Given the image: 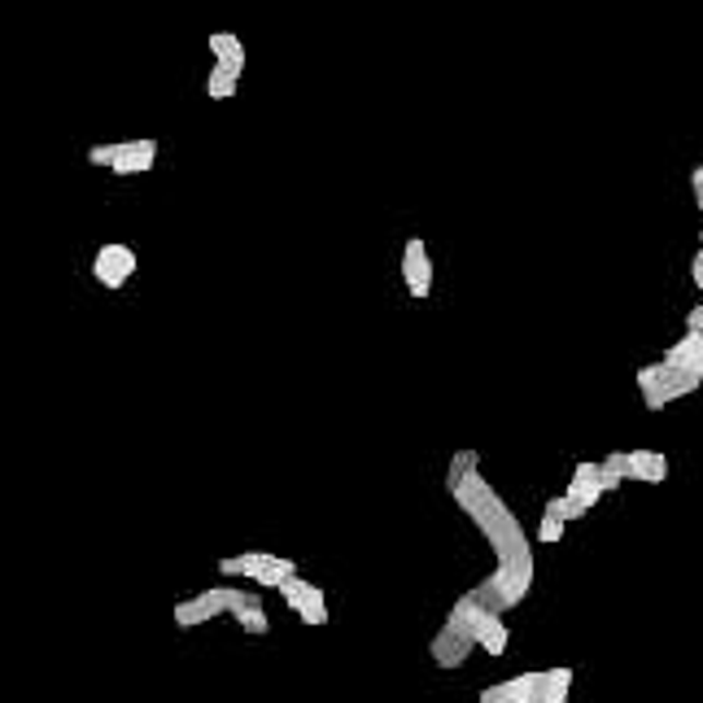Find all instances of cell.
<instances>
[{
	"instance_id": "cell-10",
	"label": "cell",
	"mask_w": 703,
	"mask_h": 703,
	"mask_svg": "<svg viewBox=\"0 0 703 703\" xmlns=\"http://www.w3.org/2000/svg\"><path fill=\"white\" fill-rule=\"evenodd\" d=\"M223 611H231V585H214V589H201L196 598L175 603V624L192 629V624H205V620H214Z\"/></svg>"
},
{
	"instance_id": "cell-22",
	"label": "cell",
	"mask_w": 703,
	"mask_h": 703,
	"mask_svg": "<svg viewBox=\"0 0 703 703\" xmlns=\"http://www.w3.org/2000/svg\"><path fill=\"white\" fill-rule=\"evenodd\" d=\"M686 332H703V306L686 310Z\"/></svg>"
},
{
	"instance_id": "cell-13",
	"label": "cell",
	"mask_w": 703,
	"mask_h": 703,
	"mask_svg": "<svg viewBox=\"0 0 703 703\" xmlns=\"http://www.w3.org/2000/svg\"><path fill=\"white\" fill-rule=\"evenodd\" d=\"M664 362L686 371V376H694V380H703V332H686L677 345H668Z\"/></svg>"
},
{
	"instance_id": "cell-6",
	"label": "cell",
	"mask_w": 703,
	"mask_h": 703,
	"mask_svg": "<svg viewBox=\"0 0 703 703\" xmlns=\"http://www.w3.org/2000/svg\"><path fill=\"white\" fill-rule=\"evenodd\" d=\"M699 384H703V380H694V376H686V371L668 367L664 358H659V362H651V367H638V393H642L646 410H664L668 402L690 397Z\"/></svg>"
},
{
	"instance_id": "cell-23",
	"label": "cell",
	"mask_w": 703,
	"mask_h": 703,
	"mask_svg": "<svg viewBox=\"0 0 703 703\" xmlns=\"http://www.w3.org/2000/svg\"><path fill=\"white\" fill-rule=\"evenodd\" d=\"M690 279L703 288V249H699V253H694V262H690Z\"/></svg>"
},
{
	"instance_id": "cell-14",
	"label": "cell",
	"mask_w": 703,
	"mask_h": 703,
	"mask_svg": "<svg viewBox=\"0 0 703 703\" xmlns=\"http://www.w3.org/2000/svg\"><path fill=\"white\" fill-rule=\"evenodd\" d=\"M210 52H214V65L231 70L236 79L245 74V61H249V52H245L240 35H231V31H214V35H210Z\"/></svg>"
},
{
	"instance_id": "cell-20",
	"label": "cell",
	"mask_w": 703,
	"mask_h": 703,
	"mask_svg": "<svg viewBox=\"0 0 703 703\" xmlns=\"http://www.w3.org/2000/svg\"><path fill=\"white\" fill-rule=\"evenodd\" d=\"M563 520H555V515H541V524H537V541H559L563 537Z\"/></svg>"
},
{
	"instance_id": "cell-1",
	"label": "cell",
	"mask_w": 703,
	"mask_h": 703,
	"mask_svg": "<svg viewBox=\"0 0 703 703\" xmlns=\"http://www.w3.org/2000/svg\"><path fill=\"white\" fill-rule=\"evenodd\" d=\"M445 489H450L454 507L480 528V537L489 541V550L498 555V563H515V559H528V555H533L524 524H520L515 511L493 493V485L480 476V454H476V450H458V454L450 458Z\"/></svg>"
},
{
	"instance_id": "cell-18",
	"label": "cell",
	"mask_w": 703,
	"mask_h": 703,
	"mask_svg": "<svg viewBox=\"0 0 703 703\" xmlns=\"http://www.w3.org/2000/svg\"><path fill=\"white\" fill-rule=\"evenodd\" d=\"M236 620H240V629H245V633H253V638H262V633L271 629V620H266V607H262V598H253V603H249V607H245V611H240Z\"/></svg>"
},
{
	"instance_id": "cell-24",
	"label": "cell",
	"mask_w": 703,
	"mask_h": 703,
	"mask_svg": "<svg viewBox=\"0 0 703 703\" xmlns=\"http://www.w3.org/2000/svg\"><path fill=\"white\" fill-rule=\"evenodd\" d=\"M699 249H703V231H699Z\"/></svg>"
},
{
	"instance_id": "cell-9",
	"label": "cell",
	"mask_w": 703,
	"mask_h": 703,
	"mask_svg": "<svg viewBox=\"0 0 703 703\" xmlns=\"http://www.w3.org/2000/svg\"><path fill=\"white\" fill-rule=\"evenodd\" d=\"M92 275H96V284H105V288H122V284L135 275V249L122 245V240L100 245L96 258H92Z\"/></svg>"
},
{
	"instance_id": "cell-11",
	"label": "cell",
	"mask_w": 703,
	"mask_h": 703,
	"mask_svg": "<svg viewBox=\"0 0 703 703\" xmlns=\"http://www.w3.org/2000/svg\"><path fill=\"white\" fill-rule=\"evenodd\" d=\"M279 598L297 611V620H301V624H327V598H323V589H319V585H310V581L293 576V581H284V585H279Z\"/></svg>"
},
{
	"instance_id": "cell-21",
	"label": "cell",
	"mask_w": 703,
	"mask_h": 703,
	"mask_svg": "<svg viewBox=\"0 0 703 703\" xmlns=\"http://www.w3.org/2000/svg\"><path fill=\"white\" fill-rule=\"evenodd\" d=\"M690 188H694V205L703 210V166H694V170H690Z\"/></svg>"
},
{
	"instance_id": "cell-3",
	"label": "cell",
	"mask_w": 703,
	"mask_h": 703,
	"mask_svg": "<svg viewBox=\"0 0 703 703\" xmlns=\"http://www.w3.org/2000/svg\"><path fill=\"white\" fill-rule=\"evenodd\" d=\"M568 690H572V668H533L498 686H485L476 703H568Z\"/></svg>"
},
{
	"instance_id": "cell-4",
	"label": "cell",
	"mask_w": 703,
	"mask_h": 703,
	"mask_svg": "<svg viewBox=\"0 0 703 703\" xmlns=\"http://www.w3.org/2000/svg\"><path fill=\"white\" fill-rule=\"evenodd\" d=\"M528 585H533V555L528 559H515V563H498L480 585H472V594H476V603L485 611L502 616V611H511V607L524 603Z\"/></svg>"
},
{
	"instance_id": "cell-5",
	"label": "cell",
	"mask_w": 703,
	"mask_h": 703,
	"mask_svg": "<svg viewBox=\"0 0 703 703\" xmlns=\"http://www.w3.org/2000/svg\"><path fill=\"white\" fill-rule=\"evenodd\" d=\"M607 489H603V463H576V472H572V485L559 493V498H550L546 502V515H555V520H563V524H572V520H581L598 498H603Z\"/></svg>"
},
{
	"instance_id": "cell-15",
	"label": "cell",
	"mask_w": 703,
	"mask_h": 703,
	"mask_svg": "<svg viewBox=\"0 0 703 703\" xmlns=\"http://www.w3.org/2000/svg\"><path fill=\"white\" fill-rule=\"evenodd\" d=\"M664 476H668V458L659 450H629V480L659 485Z\"/></svg>"
},
{
	"instance_id": "cell-19",
	"label": "cell",
	"mask_w": 703,
	"mask_h": 703,
	"mask_svg": "<svg viewBox=\"0 0 703 703\" xmlns=\"http://www.w3.org/2000/svg\"><path fill=\"white\" fill-rule=\"evenodd\" d=\"M603 467H607V472H616L620 480H629V450H611V454H603Z\"/></svg>"
},
{
	"instance_id": "cell-12",
	"label": "cell",
	"mask_w": 703,
	"mask_h": 703,
	"mask_svg": "<svg viewBox=\"0 0 703 703\" xmlns=\"http://www.w3.org/2000/svg\"><path fill=\"white\" fill-rule=\"evenodd\" d=\"M402 279H406L410 297L432 293V258H428V245L419 236H406V245H402Z\"/></svg>"
},
{
	"instance_id": "cell-7",
	"label": "cell",
	"mask_w": 703,
	"mask_h": 703,
	"mask_svg": "<svg viewBox=\"0 0 703 703\" xmlns=\"http://www.w3.org/2000/svg\"><path fill=\"white\" fill-rule=\"evenodd\" d=\"M92 166H105L114 175H144L157 162V140H114V144H92L87 148Z\"/></svg>"
},
{
	"instance_id": "cell-16",
	"label": "cell",
	"mask_w": 703,
	"mask_h": 703,
	"mask_svg": "<svg viewBox=\"0 0 703 703\" xmlns=\"http://www.w3.org/2000/svg\"><path fill=\"white\" fill-rule=\"evenodd\" d=\"M476 642L489 651V655H502L507 651V624H502V616H493V611H480V620H476Z\"/></svg>"
},
{
	"instance_id": "cell-17",
	"label": "cell",
	"mask_w": 703,
	"mask_h": 703,
	"mask_svg": "<svg viewBox=\"0 0 703 703\" xmlns=\"http://www.w3.org/2000/svg\"><path fill=\"white\" fill-rule=\"evenodd\" d=\"M236 83H240V79H236L231 70L214 65V70L205 74V96H210V100H227V96H236Z\"/></svg>"
},
{
	"instance_id": "cell-8",
	"label": "cell",
	"mask_w": 703,
	"mask_h": 703,
	"mask_svg": "<svg viewBox=\"0 0 703 703\" xmlns=\"http://www.w3.org/2000/svg\"><path fill=\"white\" fill-rule=\"evenodd\" d=\"M240 576H249L262 589H279L284 581L297 576V563L288 555H271V550H245L240 555Z\"/></svg>"
},
{
	"instance_id": "cell-2",
	"label": "cell",
	"mask_w": 703,
	"mask_h": 703,
	"mask_svg": "<svg viewBox=\"0 0 703 703\" xmlns=\"http://www.w3.org/2000/svg\"><path fill=\"white\" fill-rule=\"evenodd\" d=\"M480 611H485V607L476 603L472 589L454 598L450 616L441 620V629H437L432 642H428V655H432L437 668H463V659L480 646V642H476V620H480Z\"/></svg>"
}]
</instances>
